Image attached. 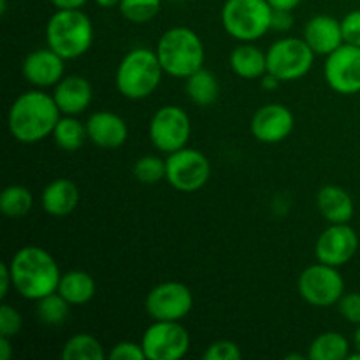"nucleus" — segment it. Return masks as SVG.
I'll use <instances>...</instances> for the list:
<instances>
[{
  "mask_svg": "<svg viewBox=\"0 0 360 360\" xmlns=\"http://www.w3.org/2000/svg\"><path fill=\"white\" fill-rule=\"evenodd\" d=\"M62 111L53 95L41 90L21 94L13 102L7 115V127L11 136L23 144H34L53 136Z\"/></svg>",
  "mask_w": 360,
  "mask_h": 360,
  "instance_id": "1",
  "label": "nucleus"
},
{
  "mask_svg": "<svg viewBox=\"0 0 360 360\" xmlns=\"http://www.w3.org/2000/svg\"><path fill=\"white\" fill-rule=\"evenodd\" d=\"M13 287L21 297L37 302L39 299L56 292L60 283L58 264L51 253L39 246H23L9 262Z\"/></svg>",
  "mask_w": 360,
  "mask_h": 360,
  "instance_id": "2",
  "label": "nucleus"
},
{
  "mask_svg": "<svg viewBox=\"0 0 360 360\" xmlns=\"http://www.w3.org/2000/svg\"><path fill=\"white\" fill-rule=\"evenodd\" d=\"M155 51L164 72L179 79H186L202 69L206 60L202 41L192 28L186 27H174L164 32Z\"/></svg>",
  "mask_w": 360,
  "mask_h": 360,
  "instance_id": "3",
  "label": "nucleus"
},
{
  "mask_svg": "<svg viewBox=\"0 0 360 360\" xmlns=\"http://www.w3.org/2000/svg\"><path fill=\"white\" fill-rule=\"evenodd\" d=\"M46 42L63 60H76L94 44V25L81 9H58L48 21Z\"/></svg>",
  "mask_w": 360,
  "mask_h": 360,
  "instance_id": "4",
  "label": "nucleus"
},
{
  "mask_svg": "<svg viewBox=\"0 0 360 360\" xmlns=\"http://www.w3.org/2000/svg\"><path fill=\"white\" fill-rule=\"evenodd\" d=\"M164 74L155 49L134 48L120 62L116 88L125 98L141 101L157 90Z\"/></svg>",
  "mask_w": 360,
  "mask_h": 360,
  "instance_id": "5",
  "label": "nucleus"
},
{
  "mask_svg": "<svg viewBox=\"0 0 360 360\" xmlns=\"http://www.w3.org/2000/svg\"><path fill=\"white\" fill-rule=\"evenodd\" d=\"M273 7L267 0H227L221 7V25L236 41L253 42L271 30Z\"/></svg>",
  "mask_w": 360,
  "mask_h": 360,
  "instance_id": "6",
  "label": "nucleus"
},
{
  "mask_svg": "<svg viewBox=\"0 0 360 360\" xmlns=\"http://www.w3.org/2000/svg\"><path fill=\"white\" fill-rule=\"evenodd\" d=\"M267 72L287 83L304 77L315 62V51L304 39L285 37L267 49Z\"/></svg>",
  "mask_w": 360,
  "mask_h": 360,
  "instance_id": "7",
  "label": "nucleus"
},
{
  "mask_svg": "<svg viewBox=\"0 0 360 360\" xmlns=\"http://www.w3.org/2000/svg\"><path fill=\"white\" fill-rule=\"evenodd\" d=\"M297 287L301 297L315 308H330L345 295V281L338 267L322 262L306 267Z\"/></svg>",
  "mask_w": 360,
  "mask_h": 360,
  "instance_id": "8",
  "label": "nucleus"
},
{
  "mask_svg": "<svg viewBox=\"0 0 360 360\" xmlns=\"http://www.w3.org/2000/svg\"><path fill=\"white\" fill-rule=\"evenodd\" d=\"M165 179L179 192H197L211 176V164L204 153L193 148H181L165 158Z\"/></svg>",
  "mask_w": 360,
  "mask_h": 360,
  "instance_id": "9",
  "label": "nucleus"
},
{
  "mask_svg": "<svg viewBox=\"0 0 360 360\" xmlns=\"http://www.w3.org/2000/svg\"><path fill=\"white\" fill-rule=\"evenodd\" d=\"M143 350L146 360H179L190 350V334L181 322L153 320L143 334Z\"/></svg>",
  "mask_w": 360,
  "mask_h": 360,
  "instance_id": "10",
  "label": "nucleus"
},
{
  "mask_svg": "<svg viewBox=\"0 0 360 360\" xmlns=\"http://www.w3.org/2000/svg\"><path fill=\"white\" fill-rule=\"evenodd\" d=\"M150 141L158 151L172 153L186 146L192 134L188 115L178 105H164L150 122Z\"/></svg>",
  "mask_w": 360,
  "mask_h": 360,
  "instance_id": "11",
  "label": "nucleus"
},
{
  "mask_svg": "<svg viewBox=\"0 0 360 360\" xmlns=\"http://www.w3.org/2000/svg\"><path fill=\"white\" fill-rule=\"evenodd\" d=\"M193 308V295L179 281H164L146 297V311L153 320L181 322Z\"/></svg>",
  "mask_w": 360,
  "mask_h": 360,
  "instance_id": "12",
  "label": "nucleus"
},
{
  "mask_svg": "<svg viewBox=\"0 0 360 360\" xmlns=\"http://www.w3.org/2000/svg\"><path fill=\"white\" fill-rule=\"evenodd\" d=\"M323 76L327 84L336 94L354 95L360 91V48L352 44H341L327 55L323 65Z\"/></svg>",
  "mask_w": 360,
  "mask_h": 360,
  "instance_id": "13",
  "label": "nucleus"
},
{
  "mask_svg": "<svg viewBox=\"0 0 360 360\" xmlns=\"http://www.w3.org/2000/svg\"><path fill=\"white\" fill-rule=\"evenodd\" d=\"M359 250V236L348 224H330L315 245L316 260L327 266L341 267L350 262Z\"/></svg>",
  "mask_w": 360,
  "mask_h": 360,
  "instance_id": "14",
  "label": "nucleus"
},
{
  "mask_svg": "<svg viewBox=\"0 0 360 360\" xmlns=\"http://www.w3.org/2000/svg\"><path fill=\"white\" fill-rule=\"evenodd\" d=\"M295 125L294 112L283 104H266L253 115L250 129L260 143L276 144L287 139Z\"/></svg>",
  "mask_w": 360,
  "mask_h": 360,
  "instance_id": "15",
  "label": "nucleus"
},
{
  "mask_svg": "<svg viewBox=\"0 0 360 360\" xmlns=\"http://www.w3.org/2000/svg\"><path fill=\"white\" fill-rule=\"evenodd\" d=\"M63 62L65 60L51 48L35 49L23 60L21 72H23L25 79L34 86H55L63 77V70H65Z\"/></svg>",
  "mask_w": 360,
  "mask_h": 360,
  "instance_id": "16",
  "label": "nucleus"
},
{
  "mask_svg": "<svg viewBox=\"0 0 360 360\" xmlns=\"http://www.w3.org/2000/svg\"><path fill=\"white\" fill-rule=\"evenodd\" d=\"M88 139L104 150H116L123 146L129 137L125 120L111 111H97L86 120Z\"/></svg>",
  "mask_w": 360,
  "mask_h": 360,
  "instance_id": "17",
  "label": "nucleus"
},
{
  "mask_svg": "<svg viewBox=\"0 0 360 360\" xmlns=\"http://www.w3.org/2000/svg\"><path fill=\"white\" fill-rule=\"evenodd\" d=\"M53 98L63 115L77 116L91 104L94 90L86 77L70 74V76H63L55 84Z\"/></svg>",
  "mask_w": 360,
  "mask_h": 360,
  "instance_id": "18",
  "label": "nucleus"
},
{
  "mask_svg": "<svg viewBox=\"0 0 360 360\" xmlns=\"http://www.w3.org/2000/svg\"><path fill=\"white\" fill-rule=\"evenodd\" d=\"M302 39L308 42L315 55H330L334 49L345 44L341 21L329 14H319L306 23Z\"/></svg>",
  "mask_w": 360,
  "mask_h": 360,
  "instance_id": "19",
  "label": "nucleus"
},
{
  "mask_svg": "<svg viewBox=\"0 0 360 360\" xmlns=\"http://www.w3.org/2000/svg\"><path fill=\"white\" fill-rule=\"evenodd\" d=\"M316 206L329 224H348L355 213L350 193L336 185H327L319 190Z\"/></svg>",
  "mask_w": 360,
  "mask_h": 360,
  "instance_id": "20",
  "label": "nucleus"
},
{
  "mask_svg": "<svg viewBox=\"0 0 360 360\" xmlns=\"http://www.w3.org/2000/svg\"><path fill=\"white\" fill-rule=\"evenodd\" d=\"M41 202L42 210L51 217H67L79 204V190L70 179L58 178L46 186Z\"/></svg>",
  "mask_w": 360,
  "mask_h": 360,
  "instance_id": "21",
  "label": "nucleus"
},
{
  "mask_svg": "<svg viewBox=\"0 0 360 360\" xmlns=\"http://www.w3.org/2000/svg\"><path fill=\"white\" fill-rule=\"evenodd\" d=\"M231 69L243 79H260L267 72V53L252 42H243L232 49Z\"/></svg>",
  "mask_w": 360,
  "mask_h": 360,
  "instance_id": "22",
  "label": "nucleus"
},
{
  "mask_svg": "<svg viewBox=\"0 0 360 360\" xmlns=\"http://www.w3.org/2000/svg\"><path fill=\"white\" fill-rule=\"evenodd\" d=\"M56 290L67 299L70 306H83L94 299L97 285L91 274L84 271H69L62 274Z\"/></svg>",
  "mask_w": 360,
  "mask_h": 360,
  "instance_id": "23",
  "label": "nucleus"
},
{
  "mask_svg": "<svg viewBox=\"0 0 360 360\" xmlns=\"http://www.w3.org/2000/svg\"><path fill=\"white\" fill-rule=\"evenodd\" d=\"M186 95L192 104L200 105V108L214 104L220 95V84H218L217 76L204 67L193 72L192 76L186 77Z\"/></svg>",
  "mask_w": 360,
  "mask_h": 360,
  "instance_id": "24",
  "label": "nucleus"
},
{
  "mask_svg": "<svg viewBox=\"0 0 360 360\" xmlns=\"http://www.w3.org/2000/svg\"><path fill=\"white\" fill-rule=\"evenodd\" d=\"M53 139L60 150L69 151V153L77 151L88 139L86 123L79 122L76 116L65 115L56 123L55 130H53Z\"/></svg>",
  "mask_w": 360,
  "mask_h": 360,
  "instance_id": "25",
  "label": "nucleus"
},
{
  "mask_svg": "<svg viewBox=\"0 0 360 360\" xmlns=\"http://www.w3.org/2000/svg\"><path fill=\"white\" fill-rule=\"evenodd\" d=\"M350 355L348 340L340 333H323L309 345L308 357L311 360H345Z\"/></svg>",
  "mask_w": 360,
  "mask_h": 360,
  "instance_id": "26",
  "label": "nucleus"
},
{
  "mask_svg": "<svg viewBox=\"0 0 360 360\" xmlns=\"http://www.w3.org/2000/svg\"><path fill=\"white\" fill-rule=\"evenodd\" d=\"M105 357L108 354L102 343L91 334H76L62 348L63 360H104Z\"/></svg>",
  "mask_w": 360,
  "mask_h": 360,
  "instance_id": "27",
  "label": "nucleus"
},
{
  "mask_svg": "<svg viewBox=\"0 0 360 360\" xmlns=\"http://www.w3.org/2000/svg\"><path fill=\"white\" fill-rule=\"evenodd\" d=\"M34 206V197L27 186L11 185L4 188L0 195V211L7 218H21L30 213Z\"/></svg>",
  "mask_w": 360,
  "mask_h": 360,
  "instance_id": "28",
  "label": "nucleus"
},
{
  "mask_svg": "<svg viewBox=\"0 0 360 360\" xmlns=\"http://www.w3.org/2000/svg\"><path fill=\"white\" fill-rule=\"evenodd\" d=\"M37 316L46 326H62L70 313V304L58 290L37 301Z\"/></svg>",
  "mask_w": 360,
  "mask_h": 360,
  "instance_id": "29",
  "label": "nucleus"
},
{
  "mask_svg": "<svg viewBox=\"0 0 360 360\" xmlns=\"http://www.w3.org/2000/svg\"><path fill=\"white\" fill-rule=\"evenodd\" d=\"M118 7L127 21L143 25L157 18L162 9V0H122Z\"/></svg>",
  "mask_w": 360,
  "mask_h": 360,
  "instance_id": "30",
  "label": "nucleus"
},
{
  "mask_svg": "<svg viewBox=\"0 0 360 360\" xmlns=\"http://www.w3.org/2000/svg\"><path fill=\"white\" fill-rule=\"evenodd\" d=\"M165 160L155 155H146L141 157L139 160L134 164V176L137 181L146 183V185H153V183L165 179Z\"/></svg>",
  "mask_w": 360,
  "mask_h": 360,
  "instance_id": "31",
  "label": "nucleus"
},
{
  "mask_svg": "<svg viewBox=\"0 0 360 360\" xmlns=\"http://www.w3.org/2000/svg\"><path fill=\"white\" fill-rule=\"evenodd\" d=\"M21 326H23V320H21L18 309H14L9 304L0 306V336L13 340L14 336L20 334Z\"/></svg>",
  "mask_w": 360,
  "mask_h": 360,
  "instance_id": "32",
  "label": "nucleus"
},
{
  "mask_svg": "<svg viewBox=\"0 0 360 360\" xmlns=\"http://www.w3.org/2000/svg\"><path fill=\"white\" fill-rule=\"evenodd\" d=\"M241 355V350L234 341L220 340L207 347L204 352V360H239Z\"/></svg>",
  "mask_w": 360,
  "mask_h": 360,
  "instance_id": "33",
  "label": "nucleus"
},
{
  "mask_svg": "<svg viewBox=\"0 0 360 360\" xmlns=\"http://www.w3.org/2000/svg\"><path fill=\"white\" fill-rule=\"evenodd\" d=\"M111 360H146V354L143 350V345L134 343V341H120L118 345L111 348L108 354Z\"/></svg>",
  "mask_w": 360,
  "mask_h": 360,
  "instance_id": "34",
  "label": "nucleus"
},
{
  "mask_svg": "<svg viewBox=\"0 0 360 360\" xmlns=\"http://www.w3.org/2000/svg\"><path fill=\"white\" fill-rule=\"evenodd\" d=\"M341 316L347 322L360 326V294L359 292H352V294H345L338 302Z\"/></svg>",
  "mask_w": 360,
  "mask_h": 360,
  "instance_id": "35",
  "label": "nucleus"
},
{
  "mask_svg": "<svg viewBox=\"0 0 360 360\" xmlns=\"http://www.w3.org/2000/svg\"><path fill=\"white\" fill-rule=\"evenodd\" d=\"M341 30L347 44L360 48V11H352L341 20Z\"/></svg>",
  "mask_w": 360,
  "mask_h": 360,
  "instance_id": "36",
  "label": "nucleus"
},
{
  "mask_svg": "<svg viewBox=\"0 0 360 360\" xmlns=\"http://www.w3.org/2000/svg\"><path fill=\"white\" fill-rule=\"evenodd\" d=\"M292 25H294V16H292V11L273 9V16H271V30L287 32V30H290Z\"/></svg>",
  "mask_w": 360,
  "mask_h": 360,
  "instance_id": "37",
  "label": "nucleus"
},
{
  "mask_svg": "<svg viewBox=\"0 0 360 360\" xmlns=\"http://www.w3.org/2000/svg\"><path fill=\"white\" fill-rule=\"evenodd\" d=\"M13 287V274L7 262L0 264V297H6L9 294V288Z\"/></svg>",
  "mask_w": 360,
  "mask_h": 360,
  "instance_id": "38",
  "label": "nucleus"
},
{
  "mask_svg": "<svg viewBox=\"0 0 360 360\" xmlns=\"http://www.w3.org/2000/svg\"><path fill=\"white\" fill-rule=\"evenodd\" d=\"M56 9H81L88 0H49Z\"/></svg>",
  "mask_w": 360,
  "mask_h": 360,
  "instance_id": "39",
  "label": "nucleus"
},
{
  "mask_svg": "<svg viewBox=\"0 0 360 360\" xmlns=\"http://www.w3.org/2000/svg\"><path fill=\"white\" fill-rule=\"evenodd\" d=\"M273 9H283V11H294L302 0H267Z\"/></svg>",
  "mask_w": 360,
  "mask_h": 360,
  "instance_id": "40",
  "label": "nucleus"
},
{
  "mask_svg": "<svg viewBox=\"0 0 360 360\" xmlns=\"http://www.w3.org/2000/svg\"><path fill=\"white\" fill-rule=\"evenodd\" d=\"M13 357V347H11V338L0 336V360H9Z\"/></svg>",
  "mask_w": 360,
  "mask_h": 360,
  "instance_id": "41",
  "label": "nucleus"
},
{
  "mask_svg": "<svg viewBox=\"0 0 360 360\" xmlns=\"http://www.w3.org/2000/svg\"><path fill=\"white\" fill-rule=\"evenodd\" d=\"M260 81H262V88H266V90H274V88L281 83L278 77H274L273 74H269V72L264 74V76L260 77Z\"/></svg>",
  "mask_w": 360,
  "mask_h": 360,
  "instance_id": "42",
  "label": "nucleus"
},
{
  "mask_svg": "<svg viewBox=\"0 0 360 360\" xmlns=\"http://www.w3.org/2000/svg\"><path fill=\"white\" fill-rule=\"evenodd\" d=\"M95 4L101 7H104V9H111V7H116L122 4V0H95Z\"/></svg>",
  "mask_w": 360,
  "mask_h": 360,
  "instance_id": "43",
  "label": "nucleus"
},
{
  "mask_svg": "<svg viewBox=\"0 0 360 360\" xmlns=\"http://www.w3.org/2000/svg\"><path fill=\"white\" fill-rule=\"evenodd\" d=\"M354 343H355V348H357V350L360 352V326H359L357 333H355V336H354Z\"/></svg>",
  "mask_w": 360,
  "mask_h": 360,
  "instance_id": "44",
  "label": "nucleus"
}]
</instances>
